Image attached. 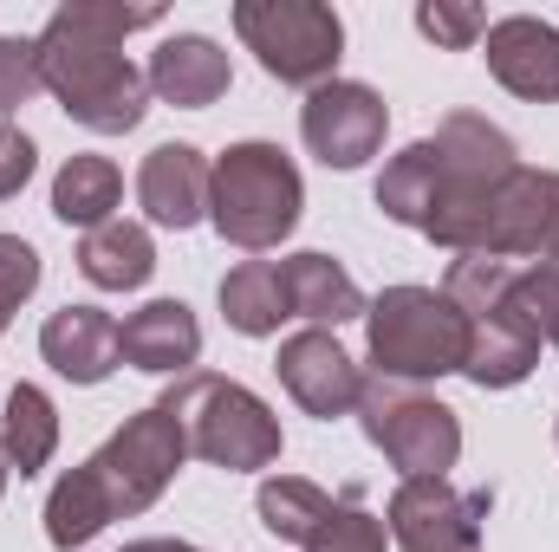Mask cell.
Here are the masks:
<instances>
[{
  "instance_id": "cell-1",
  "label": "cell",
  "mask_w": 559,
  "mask_h": 552,
  "mask_svg": "<svg viewBox=\"0 0 559 552\" xmlns=\"http://www.w3.org/2000/svg\"><path fill=\"white\" fill-rule=\"evenodd\" d=\"M156 26V13H118V7H66L52 13L39 39V79L66 98V111L92 131H131L143 118V72L124 65L118 39Z\"/></svg>"
},
{
  "instance_id": "cell-2",
  "label": "cell",
  "mask_w": 559,
  "mask_h": 552,
  "mask_svg": "<svg viewBox=\"0 0 559 552\" xmlns=\"http://www.w3.org/2000/svg\"><path fill=\"white\" fill-rule=\"evenodd\" d=\"M176 455H182V422L176 410L163 404V410H143L98 461H85L79 475H66L59 481V494H52V547H79V540H92L118 507H143L156 488H163V475L176 468Z\"/></svg>"
},
{
  "instance_id": "cell-3",
  "label": "cell",
  "mask_w": 559,
  "mask_h": 552,
  "mask_svg": "<svg viewBox=\"0 0 559 552\" xmlns=\"http://www.w3.org/2000/svg\"><path fill=\"white\" fill-rule=\"evenodd\" d=\"M299 215V176L274 143H241L215 169V221L241 248H267Z\"/></svg>"
},
{
  "instance_id": "cell-4",
  "label": "cell",
  "mask_w": 559,
  "mask_h": 552,
  "mask_svg": "<svg viewBox=\"0 0 559 552\" xmlns=\"http://www.w3.org/2000/svg\"><path fill=\"white\" fill-rule=\"evenodd\" d=\"M371 358L397 377H436V371H455L468 364V325L417 286H397L378 299L371 312Z\"/></svg>"
},
{
  "instance_id": "cell-5",
  "label": "cell",
  "mask_w": 559,
  "mask_h": 552,
  "mask_svg": "<svg viewBox=\"0 0 559 552\" xmlns=\"http://www.w3.org/2000/svg\"><path fill=\"white\" fill-rule=\"evenodd\" d=\"M235 26L248 33V46L261 52V65H267L274 79H293V85L332 72L338 39H345V33H338V13H325V7H293V0H280V7H235Z\"/></svg>"
},
{
  "instance_id": "cell-6",
  "label": "cell",
  "mask_w": 559,
  "mask_h": 552,
  "mask_svg": "<svg viewBox=\"0 0 559 552\" xmlns=\"http://www.w3.org/2000/svg\"><path fill=\"white\" fill-rule=\"evenodd\" d=\"M371 442L391 448L411 475H442L455 461V422L442 404H411V397H371Z\"/></svg>"
},
{
  "instance_id": "cell-7",
  "label": "cell",
  "mask_w": 559,
  "mask_h": 552,
  "mask_svg": "<svg viewBox=\"0 0 559 552\" xmlns=\"http://www.w3.org/2000/svg\"><path fill=\"white\" fill-rule=\"evenodd\" d=\"M378 137H384V105L365 85H319L312 92V105H306V143L325 163L352 169V163H365L378 149Z\"/></svg>"
},
{
  "instance_id": "cell-8",
  "label": "cell",
  "mask_w": 559,
  "mask_h": 552,
  "mask_svg": "<svg viewBox=\"0 0 559 552\" xmlns=\"http://www.w3.org/2000/svg\"><path fill=\"white\" fill-rule=\"evenodd\" d=\"M195 391L209 397V416H195V448H202L209 461L254 468V461H267L280 448L267 410H261L248 391H235V384H195Z\"/></svg>"
},
{
  "instance_id": "cell-9",
  "label": "cell",
  "mask_w": 559,
  "mask_h": 552,
  "mask_svg": "<svg viewBox=\"0 0 559 552\" xmlns=\"http://www.w3.org/2000/svg\"><path fill=\"white\" fill-rule=\"evenodd\" d=\"M488 65L521 98H559V33L540 20H501L488 33Z\"/></svg>"
},
{
  "instance_id": "cell-10",
  "label": "cell",
  "mask_w": 559,
  "mask_h": 552,
  "mask_svg": "<svg viewBox=\"0 0 559 552\" xmlns=\"http://www.w3.org/2000/svg\"><path fill=\"white\" fill-rule=\"evenodd\" d=\"M39 345H46V358H52L72 384H98V377L118 364V325H111L105 312H92V305L52 312Z\"/></svg>"
},
{
  "instance_id": "cell-11",
  "label": "cell",
  "mask_w": 559,
  "mask_h": 552,
  "mask_svg": "<svg viewBox=\"0 0 559 552\" xmlns=\"http://www.w3.org/2000/svg\"><path fill=\"white\" fill-rule=\"evenodd\" d=\"M143 208L163 221V228H189L202 215V195H209V169L189 143H163L150 163H143Z\"/></svg>"
},
{
  "instance_id": "cell-12",
  "label": "cell",
  "mask_w": 559,
  "mask_h": 552,
  "mask_svg": "<svg viewBox=\"0 0 559 552\" xmlns=\"http://www.w3.org/2000/svg\"><path fill=\"white\" fill-rule=\"evenodd\" d=\"M195 345H202L195 319L176 299H156V305H143L131 325H118V358H131L138 371H182L195 358Z\"/></svg>"
},
{
  "instance_id": "cell-13",
  "label": "cell",
  "mask_w": 559,
  "mask_h": 552,
  "mask_svg": "<svg viewBox=\"0 0 559 552\" xmlns=\"http://www.w3.org/2000/svg\"><path fill=\"white\" fill-rule=\"evenodd\" d=\"M280 371H286L293 397H299L306 410H319V416H332L338 404H352V391H358V377H352L345 351H338L325 332H306V338H293V345L280 351Z\"/></svg>"
},
{
  "instance_id": "cell-14",
  "label": "cell",
  "mask_w": 559,
  "mask_h": 552,
  "mask_svg": "<svg viewBox=\"0 0 559 552\" xmlns=\"http://www.w3.org/2000/svg\"><path fill=\"white\" fill-rule=\"evenodd\" d=\"M150 85H156L163 98H176V105L202 111V105H209V98H222V85H228V52H222L215 39L182 33V39H169V46L156 52Z\"/></svg>"
},
{
  "instance_id": "cell-15",
  "label": "cell",
  "mask_w": 559,
  "mask_h": 552,
  "mask_svg": "<svg viewBox=\"0 0 559 552\" xmlns=\"http://www.w3.org/2000/svg\"><path fill=\"white\" fill-rule=\"evenodd\" d=\"M280 292H286V305L293 312H306V319H352L358 312V286L338 274L325 254H299V261H286L280 267Z\"/></svg>"
},
{
  "instance_id": "cell-16",
  "label": "cell",
  "mask_w": 559,
  "mask_h": 552,
  "mask_svg": "<svg viewBox=\"0 0 559 552\" xmlns=\"http://www.w3.org/2000/svg\"><path fill=\"white\" fill-rule=\"evenodd\" d=\"M85 274L98 279V286H143L150 279V235L131 228V221H105V228H92L85 235Z\"/></svg>"
},
{
  "instance_id": "cell-17",
  "label": "cell",
  "mask_w": 559,
  "mask_h": 552,
  "mask_svg": "<svg viewBox=\"0 0 559 552\" xmlns=\"http://www.w3.org/2000/svg\"><path fill=\"white\" fill-rule=\"evenodd\" d=\"M111 208H118V169H111L105 156H72L66 176H59V189H52V215L92 228V221H105Z\"/></svg>"
},
{
  "instance_id": "cell-18",
  "label": "cell",
  "mask_w": 559,
  "mask_h": 552,
  "mask_svg": "<svg viewBox=\"0 0 559 552\" xmlns=\"http://www.w3.org/2000/svg\"><path fill=\"white\" fill-rule=\"evenodd\" d=\"M222 305H228V319L241 325V332H274L280 319V305H286V292H280V267H267V261H248L241 274H228L222 279Z\"/></svg>"
},
{
  "instance_id": "cell-19",
  "label": "cell",
  "mask_w": 559,
  "mask_h": 552,
  "mask_svg": "<svg viewBox=\"0 0 559 552\" xmlns=\"http://www.w3.org/2000/svg\"><path fill=\"white\" fill-rule=\"evenodd\" d=\"M7 455L20 461V475H39V461L52 455V404L33 384L7 397Z\"/></svg>"
},
{
  "instance_id": "cell-20",
  "label": "cell",
  "mask_w": 559,
  "mask_h": 552,
  "mask_svg": "<svg viewBox=\"0 0 559 552\" xmlns=\"http://www.w3.org/2000/svg\"><path fill=\"white\" fill-rule=\"evenodd\" d=\"M261 514H267V527L286 533V540H312V533L332 520V507H325L306 481H274V488H261Z\"/></svg>"
},
{
  "instance_id": "cell-21",
  "label": "cell",
  "mask_w": 559,
  "mask_h": 552,
  "mask_svg": "<svg viewBox=\"0 0 559 552\" xmlns=\"http://www.w3.org/2000/svg\"><path fill=\"white\" fill-rule=\"evenodd\" d=\"M33 85H46V79H39V46L0 39V111H13Z\"/></svg>"
},
{
  "instance_id": "cell-22",
  "label": "cell",
  "mask_w": 559,
  "mask_h": 552,
  "mask_svg": "<svg viewBox=\"0 0 559 552\" xmlns=\"http://www.w3.org/2000/svg\"><path fill=\"white\" fill-rule=\"evenodd\" d=\"M33 279H39V254H33L26 241L0 235V325H7V312L33 292Z\"/></svg>"
},
{
  "instance_id": "cell-23",
  "label": "cell",
  "mask_w": 559,
  "mask_h": 552,
  "mask_svg": "<svg viewBox=\"0 0 559 552\" xmlns=\"http://www.w3.org/2000/svg\"><path fill=\"white\" fill-rule=\"evenodd\" d=\"M417 26L429 33V39H449V46H468L481 26H488V13L481 7H423Z\"/></svg>"
},
{
  "instance_id": "cell-24",
  "label": "cell",
  "mask_w": 559,
  "mask_h": 552,
  "mask_svg": "<svg viewBox=\"0 0 559 552\" xmlns=\"http://www.w3.org/2000/svg\"><path fill=\"white\" fill-rule=\"evenodd\" d=\"M319 552H384V540H378V527L365 514H332L319 527Z\"/></svg>"
},
{
  "instance_id": "cell-25",
  "label": "cell",
  "mask_w": 559,
  "mask_h": 552,
  "mask_svg": "<svg viewBox=\"0 0 559 552\" xmlns=\"http://www.w3.org/2000/svg\"><path fill=\"white\" fill-rule=\"evenodd\" d=\"M26 176H33V143L20 137V131H7V124H0V195H13Z\"/></svg>"
},
{
  "instance_id": "cell-26",
  "label": "cell",
  "mask_w": 559,
  "mask_h": 552,
  "mask_svg": "<svg viewBox=\"0 0 559 552\" xmlns=\"http://www.w3.org/2000/svg\"><path fill=\"white\" fill-rule=\"evenodd\" d=\"M131 552H189V547H163V540H143V547H131Z\"/></svg>"
},
{
  "instance_id": "cell-27",
  "label": "cell",
  "mask_w": 559,
  "mask_h": 552,
  "mask_svg": "<svg viewBox=\"0 0 559 552\" xmlns=\"http://www.w3.org/2000/svg\"><path fill=\"white\" fill-rule=\"evenodd\" d=\"M0 475H7V468H0Z\"/></svg>"
}]
</instances>
